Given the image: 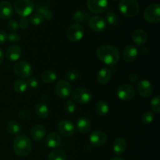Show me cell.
<instances>
[{
  "label": "cell",
  "mask_w": 160,
  "mask_h": 160,
  "mask_svg": "<svg viewBox=\"0 0 160 160\" xmlns=\"http://www.w3.org/2000/svg\"><path fill=\"white\" fill-rule=\"evenodd\" d=\"M132 40L134 43H135V45H138V46H142L148 41V34L145 30L138 28L133 32Z\"/></svg>",
  "instance_id": "21"
},
{
  "label": "cell",
  "mask_w": 160,
  "mask_h": 160,
  "mask_svg": "<svg viewBox=\"0 0 160 160\" xmlns=\"http://www.w3.org/2000/svg\"><path fill=\"white\" fill-rule=\"evenodd\" d=\"M122 56L127 62H132L138 56V49L134 45H128L123 49Z\"/></svg>",
  "instance_id": "18"
},
{
  "label": "cell",
  "mask_w": 160,
  "mask_h": 160,
  "mask_svg": "<svg viewBox=\"0 0 160 160\" xmlns=\"http://www.w3.org/2000/svg\"><path fill=\"white\" fill-rule=\"evenodd\" d=\"M22 55V49L20 45H12L6 51V57L10 62H16L18 61Z\"/></svg>",
  "instance_id": "17"
},
{
  "label": "cell",
  "mask_w": 160,
  "mask_h": 160,
  "mask_svg": "<svg viewBox=\"0 0 160 160\" xmlns=\"http://www.w3.org/2000/svg\"><path fill=\"white\" fill-rule=\"evenodd\" d=\"M155 114L152 111H146L142 116V121L145 124H149L154 120Z\"/></svg>",
  "instance_id": "36"
},
{
  "label": "cell",
  "mask_w": 160,
  "mask_h": 160,
  "mask_svg": "<svg viewBox=\"0 0 160 160\" xmlns=\"http://www.w3.org/2000/svg\"><path fill=\"white\" fill-rule=\"evenodd\" d=\"M41 78H42V82L45 84H52L57 80V74L53 70H48L42 73Z\"/></svg>",
  "instance_id": "29"
},
{
  "label": "cell",
  "mask_w": 160,
  "mask_h": 160,
  "mask_svg": "<svg viewBox=\"0 0 160 160\" xmlns=\"http://www.w3.org/2000/svg\"><path fill=\"white\" fill-rule=\"evenodd\" d=\"M84 36V29L82 25L74 23L70 25L67 31V37L70 42H77L81 41Z\"/></svg>",
  "instance_id": "9"
},
{
  "label": "cell",
  "mask_w": 160,
  "mask_h": 160,
  "mask_svg": "<svg viewBox=\"0 0 160 160\" xmlns=\"http://www.w3.org/2000/svg\"><path fill=\"white\" fill-rule=\"evenodd\" d=\"M32 142L26 135H18L13 141V151L17 156L25 157L31 153L32 150Z\"/></svg>",
  "instance_id": "2"
},
{
  "label": "cell",
  "mask_w": 160,
  "mask_h": 160,
  "mask_svg": "<svg viewBox=\"0 0 160 160\" xmlns=\"http://www.w3.org/2000/svg\"><path fill=\"white\" fill-rule=\"evenodd\" d=\"M48 160H67V155L62 150L54 149L48 154Z\"/></svg>",
  "instance_id": "33"
},
{
  "label": "cell",
  "mask_w": 160,
  "mask_h": 160,
  "mask_svg": "<svg viewBox=\"0 0 160 160\" xmlns=\"http://www.w3.org/2000/svg\"><path fill=\"white\" fill-rule=\"evenodd\" d=\"M62 139L60 135L56 132H50L45 137V144L50 148H56L60 145Z\"/></svg>",
  "instance_id": "22"
},
{
  "label": "cell",
  "mask_w": 160,
  "mask_h": 160,
  "mask_svg": "<svg viewBox=\"0 0 160 160\" xmlns=\"http://www.w3.org/2000/svg\"><path fill=\"white\" fill-rule=\"evenodd\" d=\"M30 134L33 140L35 142H40L46 135V129L43 125L38 123L31 128Z\"/></svg>",
  "instance_id": "19"
},
{
  "label": "cell",
  "mask_w": 160,
  "mask_h": 160,
  "mask_svg": "<svg viewBox=\"0 0 160 160\" xmlns=\"http://www.w3.org/2000/svg\"><path fill=\"white\" fill-rule=\"evenodd\" d=\"M150 107H151L152 112L156 113H159L160 112V97L159 95H156L151 100L150 102Z\"/></svg>",
  "instance_id": "35"
},
{
  "label": "cell",
  "mask_w": 160,
  "mask_h": 160,
  "mask_svg": "<svg viewBox=\"0 0 160 160\" xmlns=\"http://www.w3.org/2000/svg\"><path fill=\"white\" fill-rule=\"evenodd\" d=\"M139 53H141V55H142V56H147V55H148V48H141L140 51H138V54H139Z\"/></svg>",
  "instance_id": "46"
},
{
  "label": "cell",
  "mask_w": 160,
  "mask_h": 160,
  "mask_svg": "<svg viewBox=\"0 0 160 160\" xmlns=\"http://www.w3.org/2000/svg\"><path fill=\"white\" fill-rule=\"evenodd\" d=\"M77 128L81 134H88L92 129V122L87 117H81L77 121Z\"/></svg>",
  "instance_id": "24"
},
{
  "label": "cell",
  "mask_w": 160,
  "mask_h": 160,
  "mask_svg": "<svg viewBox=\"0 0 160 160\" xmlns=\"http://www.w3.org/2000/svg\"><path fill=\"white\" fill-rule=\"evenodd\" d=\"M87 7L92 13L101 14L107 10L108 0H87Z\"/></svg>",
  "instance_id": "11"
},
{
  "label": "cell",
  "mask_w": 160,
  "mask_h": 160,
  "mask_svg": "<svg viewBox=\"0 0 160 160\" xmlns=\"http://www.w3.org/2000/svg\"><path fill=\"white\" fill-rule=\"evenodd\" d=\"M58 131L64 137H70L75 133V127L71 121L67 120H61L58 123Z\"/></svg>",
  "instance_id": "16"
},
{
  "label": "cell",
  "mask_w": 160,
  "mask_h": 160,
  "mask_svg": "<svg viewBox=\"0 0 160 160\" xmlns=\"http://www.w3.org/2000/svg\"><path fill=\"white\" fill-rule=\"evenodd\" d=\"M28 88H31L32 89H37L39 87V81L35 77H30L27 80Z\"/></svg>",
  "instance_id": "39"
},
{
  "label": "cell",
  "mask_w": 160,
  "mask_h": 160,
  "mask_svg": "<svg viewBox=\"0 0 160 160\" xmlns=\"http://www.w3.org/2000/svg\"><path fill=\"white\" fill-rule=\"evenodd\" d=\"M117 97L122 101H130L135 96V89H134V86H132L131 84H121L117 88Z\"/></svg>",
  "instance_id": "10"
},
{
  "label": "cell",
  "mask_w": 160,
  "mask_h": 160,
  "mask_svg": "<svg viewBox=\"0 0 160 160\" xmlns=\"http://www.w3.org/2000/svg\"><path fill=\"white\" fill-rule=\"evenodd\" d=\"M64 109L65 111L69 114H73L74 113L75 111L77 109L76 104L74 103V102L73 100H67L65 103V106H64Z\"/></svg>",
  "instance_id": "37"
},
{
  "label": "cell",
  "mask_w": 160,
  "mask_h": 160,
  "mask_svg": "<svg viewBox=\"0 0 160 160\" xmlns=\"http://www.w3.org/2000/svg\"><path fill=\"white\" fill-rule=\"evenodd\" d=\"M6 40H7V34L5 31L0 29V45H2L3 43H5Z\"/></svg>",
  "instance_id": "44"
},
{
  "label": "cell",
  "mask_w": 160,
  "mask_h": 160,
  "mask_svg": "<svg viewBox=\"0 0 160 160\" xmlns=\"http://www.w3.org/2000/svg\"><path fill=\"white\" fill-rule=\"evenodd\" d=\"M89 18H90L89 14L82 10H77L72 17V20L75 22V23H78V24L83 22H88Z\"/></svg>",
  "instance_id": "30"
},
{
  "label": "cell",
  "mask_w": 160,
  "mask_h": 160,
  "mask_svg": "<svg viewBox=\"0 0 160 160\" xmlns=\"http://www.w3.org/2000/svg\"><path fill=\"white\" fill-rule=\"evenodd\" d=\"M111 160H125V159H122V158H120V157H114V158H112Z\"/></svg>",
  "instance_id": "48"
},
{
  "label": "cell",
  "mask_w": 160,
  "mask_h": 160,
  "mask_svg": "<svg viewBox=\"0 0 160 160\" xmlns=\"http://www.w3.org/2000/svg\"><path fill=\"white\" fill-rule=\"evenodd\" d=\"M112 78V72L110 69L105 67H102L97 73V81L101 84H106L110 81Z\"/></svg>",
  "instance_id": "25"
},
{
  "label": "cell",
  "mask_w": 160,
  "mask_h": 160,
  "mask_svg": "<svg viewBox=\"0 0 160 160\" xmlns=\"http://www.w3.org/2000/svg\"><path fill=\"white\" fill-rule=\"evenodd\" d=\"M128 148V142L123 138H118L112 143V151L114 154L120 156L126 151Z\"/></svg>",
  "instance_id": "23"
},
{
  "label": "cell",
  "mask_w": 160,
  "mask_h": 160,
  "mask_svg": "<svg viewBox=\"0 0 160 160\" xmlns=\"http://www.w3.org/2000/svg\"><path fill=\"white\" fill-rule=\"evenodd\" d=\"M13 72L17 77L22 79L29 78L33 73L32 66L26 60L17 61L13 67Z\"/></svg>",
  "instance_id": "6"
},
{
  "label": "cell",
  "mask_w": 160,
  "mask_h": 160,
  "mask_svg": "<svg viewBox=\"0 0 160 160\" xmlns=\"http://www.w3.org/2000/svg\"><path fill=\"white\" fill-rule=\"evenodd\" d=\"M6 128L7 132L11 135H17V134H20L21 131V126H20V123L16 120H10L8 122Z\"/></svg>",
  "instance_id": "28"
},
{
  "label": "cell",
  "mask_w": 160,
  "mask_h": 160,
  "mask_svg": "<svg viewBox=\"0 0 160 160\" xmlns=\"http://www.w3.org/2000/svg\"><path fill=\"white\" fill-rule=\"evenodd\" d=\"M55 93L59 98L65 99L71 95L72 87L69 81L65 80H59L56 82L54 88Z\"/></svg>",
  "instance_id": "8"
},
{
  "label": "cell",
  "mask_w": 160,
  "mask_h": 160,
  "mask_svg": "<svg viewBox=\"0 0 160 160\" xmlns=\"http://www.w3.org/2000/svg\"><path fill=\"white\" fill-rule=\"evenodd\" d=\"M95 111L97 114L100 117H105L107 115L109 112V104L104 100H100L97 102L95 106Z\"/></svg>",
  "instance_id": "27"
},
{
  "label": "cell",
  "mask_w": 160,
  "mask_h": 160,
  "mask_svg": "<svg viewBox=\"0 0 160 160\" xmlns=\"http://www.w3.org/2000/svg\"><path fill=\"white\" fill-rule=\"evenodd\" d=\"M34 112H35L36 116L42 120L47 119L49 116V109L45 103H38L34 107Z\"/></svg>",
  "instance_id": "26"
},
{
  "label": "cell",
  "mask_w": 160,
  "mask_h": 160,
  "mask_svg": "<svg viewBox=\"0 0 160 160\" xmlns=\"http://www.w3.org/2000/svg\"><path fill=\"white\" fill-rule=\"evenodd\" d=\"M88 25L95 32H102L106 28V22L104 17L95 15L89 18Z\"/></svg>",
  "instance_id": "13"
},
{
  "label": "cell",
  "mask_w": 160,
  "mask_h": 160,
  "mask_svg": "<svg viewBox=\"0 0 160 160\" xmlns=\"http://www.w3.org/2000/svg\"><path fill=\"white\" fill-rule=\"evenodd\" d=\"M144 18L151 23H158L160 21V6L158 3H152L144 11Z\"/></svg>",
  "instance_id": "7"
},
{
  "label": "cell",
  "mask_w": 160,
  "mask_h": 160,
  "mask_svg": "<svg viewBox=\"0 0 160 160\" xmlns=\"http://www.w3.org/2000/svg\"><path fill=\"white\" fill-rule=\"evenodd\" d=\"M113 1H117V0H113Z\"/></svg>",
  "instance_id": "49"
},
{
  "label": "cell",
  "mask_w": 160,
  "mask_h": 160,
  "mask_svg": "<svg viewBox=\"0 0 160 160\" xmlns=\"http://www.w3.org/2000/svg\"><path fill=\"white\" fill-rule=\"evenodd\" d=\"M108 140L107 134L101 130H96L92 131L89 136V142L95 147H100L104 145Z\"/></svg>",
  "instance_id": "12"
},
{
  "label": "cell",
  "mask_w": 160,
  "mask_h": 160,
  "mask_svg": "<svg viewBox=\"0 0 160 160\" xmlns=\"http://www.w3.org/2000/svg\"><path fill=\"white\" fill-rule=\"evenodd\" d=\"M118 8L124 17L130 18L136 17L140 10L137 0H120L118 3Z\"/></svg>",
  "instance_id": "3"
},
{
  "label": "cell",
  "mask_w": 160,
  "mask_h": 160,
  "mask_svg": "<svg viewBox=\"0 0 160 160\" xmlns=\"http://www.w3.org/2000/svg\"><path fill=\"white\" fill-rule=\"evenodd\" d=\"M106 22L111 26H117L118 24V16L112 9H108L106 11Z\"/></svg>",
  "instance_id": "31"
},
{
  "label": "cell",
  "mask_w": 160,
  "mask_h": 160,
  "mask_svg": "<svg viewBox=\"0 0 160 160\" xmlns=\"http://www.w3.org/2000/svg\"><path fill=\"white\" fill-rule=\"evenodd\" d=\"M7 28L10 33H17L19 30V24L15 20H9L7 23Z\"/></svg>",
  "instance_id": "40"
},
{
  "label": "cell",
  "mask_w": 160,
  "mask_h": 160,
  "mask_svg": "<svg viewBox=\"0 0 160 160\" xmlns=\"http://www.w3.org/2000/svg\"><path fill=\"white\" fill-rule=\"evenodd\" d=\"M13 13V8L8 1L0 2V18L2 20H9Z\"/></svg>",
  "instance_id": "20"
},
{
  "label": "cell",
  "mask_w": 160,
  "mask_h": 160,
  "mask_svg": "<svg viewBox=\"0 0 160 160\" xmlns=\"http://www.w3.org/2000/svg\"><path fill=\"white\" fill-rule=\"evenodd\" d=\"M38 13L41 14L44 19L52 20L53 19V13L48 7V0H39L35 6Z\"/></svg>",
  "instance_id": "14"
},
{
  "label": "cell",
  "mask_w": 160,
  "mask_h": 160,
  "mask_svg": "<svg viewBox=\"0 0 160 160\" xmlns=\"http://www.w3.org/2000/svg\"><path fill=\"white\" fill-rule=\"evenodd\" d=\"M35 5L32 0H16L14 10L21 17H27L33 13Z\"/></svg>",
  "instance_id": "4"
},
{
  "label": "cell",
  "mask_w": 160,
  "mask_h": 160,
  "mask_svg": "<svg viewBox=\"0 0 160 160\" xmlns=\"http://www.w3.org/2000/svg\"><path fill=\"white\" fill-rule=\"evenodd\" d=\"M3 60H4V52L2 50V48H0V65L2 63Z\"/></svg>",
  "instance_id": "47"
},
{
  "label": "cell",
  "mask_w": 160,
  "mask_h": 160,
  "mask_svg": "<svg viewBox=\"0 0 160 160\" xmlns=\"http://www.w3.org/2000/svg\"><path fill=\"white\" fill-rule=\"evenodd\" d=\"M28 88V83L24 79H19L15 81L13 84V89L16 92L19 94L24 93Z\"/></svg>",
  "instance_id": "32"
},
{
  "label": "cell",
  "mask_w": 160,
  "mask_h": 160,
  "mask_svg": "<svg viewBox=\"0 0 160 160\" xmlns=\"http://www.w3.org/2000/svg\"><path fill=\"white\" fill-rule=\"evenodd\" d=\"M72 99L73 102L79 103V104H86L92 101V93L89 89L86 88L80 87L77 88L71 93Z\"/></svg>",
  "instance_id": "5"
},
{
  "label": "cell",
  "mask_w": 160,
  "mask_h": 160,
  "mask_svg": "<svg viewBox=\"0 0 160 160\" xmlns=\"http://www.w3.org/2000/svg\"><path fill=\"white\" fill-rule=\"evenodd\" d=\"M66 78L70 81H75L80 78V73L78 70L71 69L66 73Z\"/></svg>",
  "instance_id": "38"
},
{
  "label": "cell",
  "mask_w": 160,
  "mask_h": 160,
  "mask_svg": "<svg viewBox=\"0 0 160 160\" xmlns=\"http://www.w3.org/2000/svg\"><path fill=\"white\" fill-rule=\"evenodd\" d=\"M7 40L12 43H17L21 40V36L18 33H10L7 35Z\"/></svg>",
  "instance_id": "42"
},
{
  "label": "cell",
  "mask_w": 160,
  "mask_h": 160,
  "mask_svg": "<svg viewBox=\"0 0 160 160\" xmlns=\"http://www.w3.org/2000/svg\"><path fill=\"white\" fill-rule=\"evenodd\" d=\"M19 28H21L23 30L28 29V26H29V20L27 17H21L19 20Z\"/></svg>",
  "instance_id": "43"
},
{
  "label": "cell",
  "mask_w": 160,
  "mask_h": 160,
  "mask_svg": "<svg viewBox=\"0 0 160 160\" xmlns=\"http://www.w3.org/2000/svg\"><path fill=\"white\" fill-rule=\"evenodd\" d=\"M97 57L107 66H114L118 62L120 52L117 47L110 45H100L96 50Z\"/></svg>",
  "instance_id": "1"
},
{
  "label": "cell",
  "mask_w": 160,
  "mask_h": 160,
  "mask_svg": "<svg viewBox=\"0 0 160 160\" xmlns=\"http://www.w3.org/2000/svg\"><path fill=\"white\" fill-rule=\"evenodd\" d=\"M137 91L141 96L144 98H148L152 95L153 86L148 80H142L137 83Z\"/></svg>",
  "instance_id": "15"
},
{
  "label": "cell",
  "mask_w": 160,
  "mask_h": 160,
  "mask_svg": "<svg viewBox=\"0 0 160 160\" xmlns=\"http://www.w3.org/2000/svg\"><path fill=\"white\" fill-rule=\"evenodd\" d=\"M28 20L34 26H39L44 22V18L41 14L38 13V12H34L30 15Z\"/></svg>",
  "instance_id": "34"
},
{
  "label": "cell",
  "mask_w": 160,
  "mask_h": 160,
  "mask_svg": "<svg viewBox=\"0 0 160 160\" xmlns=\"http://www.w3.org/2000/svg\"><path fill=\"white\" fill-rule=\"evenodd\" d=\"M32 117L31 110L29 109H23L20 110L18 113V117L22 120H28Z\"/></svg>",
  "instance_id": "41"
},
{
  "label": "cell",
  "mask_w": 160,
  "mask_h": 160,
  "mask_svg": "<svg viewBox=\"0 0 160 160\" xmlns=\"http://www.w3.org/2000/svg\"><path fill=\"white\" fill-rule=\"evenodd\" d=\"M128 78H129L130 81H131V82H132V83H138V81H139L138 75L137 73H130Z\"/></svg>",
  "instance_id": "45"
}]
</instances>
